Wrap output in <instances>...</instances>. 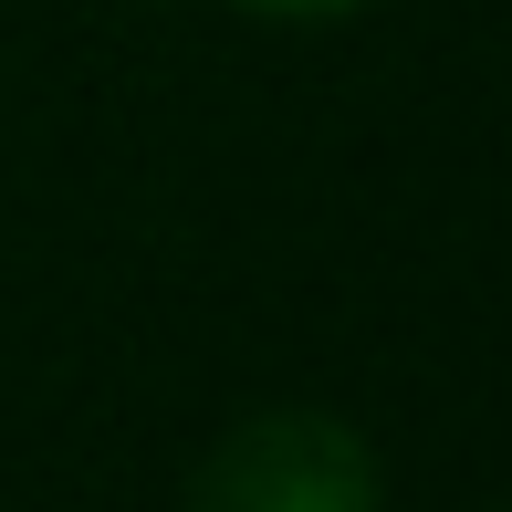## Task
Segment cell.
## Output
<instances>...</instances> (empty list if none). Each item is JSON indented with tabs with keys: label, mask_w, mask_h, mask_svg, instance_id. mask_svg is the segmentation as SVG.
<instances>
[{
	"label": "cell",
	"mask_w": 512,
	"mask_h": 512,
	"mask_svg": "<svg viewBox=\"0 0 512 512\" xmlns=\"http://www.w3.org/2000/svg\"><path fill=\"white\" fill-rule=\"evenodd\" d=\"M230 11H251V21H356L377 0H230Z\"/></svg>",
	"instance_id": "7a4b0ae2"
},
{
	"label": "cell",
	"mask_w": 512,
	"mask_h": 512,
	"mask_svg": "<svg viewBox=\"0 0 512 512\" xmlns=\"http://www.w3.org/2000/svg\"><path fill=\"white\" fill-rule=\"evenodd\" d=\"M178 512H377V450L335 408H262L199 460Z\"/></svg>",
	"instance_id": "6da1fadb"
}]
</instances>
